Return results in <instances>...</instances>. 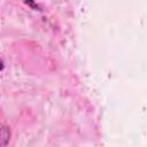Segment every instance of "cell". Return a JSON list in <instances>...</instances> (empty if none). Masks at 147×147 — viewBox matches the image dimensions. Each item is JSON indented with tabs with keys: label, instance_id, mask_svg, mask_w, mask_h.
<instances>
[{
	"label": "cell",
	"instance_id": "6da1fadb",
	"mask_svg": "<svg viewBox=\"0 0 147 147\" xmlns=\"http://www.w3.org/2000/svg\"><path fill=\"white\" fill-rule=\"evenodd\" d=\"M10 139V130L7 126H1L0 127V147L6 146L9 142Z\"/></svg>",
	"mask_w": 147,
	"mask_h": 147
},
{
	"label": "cell",
	"instance_id": "7a4b0ae2",
	"mask_svg": "<svg viewBox=\"0 0 147 147\" xmlns=\"http://www.w3.org/2000/svg\"><path fill=\"white\" fill-rule=\"evenodd\" d=\"M2 68H3V62H2V60H1V57H0V71L2 70Z\"/></svg>",
	"mask_w": 147,
	"mask_h": 147
}]
</instances>
